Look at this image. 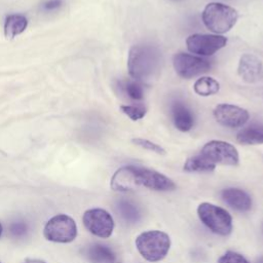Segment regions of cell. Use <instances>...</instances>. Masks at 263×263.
I'll return each instance as SVG.
<instances>
[{"instance_id": "1", "label": "cell", "mask_w": 263, "mask_h": 263, "mask_svg": "<svg viewBox=\"0 0 263 263\" xmlns=\"http://www.w3.org/2000/svg\"><path fill=\"white\" fill-rule=\"evenodd\" d=\"M161 54L159 49L152 44H137L130 47L127 58L129 75L137 79L151 77L159 68Z\"/></svg>"}, {"instance_id": "2", "label": "cell", "mask_w": 263, "mask_h": 263, "mask_svg": "<svg viewBox=\"0 0 263 263\" xmlns=\"http://www.w3.org/2000/svg\"><path fill=\"white\" fill-rule=\"evenodd\" d=\"M135 246L146 261L155 263L167 255L171 249V238L161 230H147L136 237Z\"/></svg>"}, {"instance_id": "3", "label": "cell", "mask_w": 263, "mask_h": 263, "mask_svg": "<svg viewBox=\"0 0 263 263\" xmlns=\"http://www.w3.org/2000/svg\"><path fill=\"white\" fill-rule=\"evenodd\" d=\"M237 18V11L223 3H209L202 11V21L204 26L217 34L228 32L234 27Z\"/></svg>"}, {"instance_id": "4", "label": "cell", "mask_w": 263, "mask_h": 263, "mask_svg": "<svg viewBox=\"0 0 263 263\" xmlns=\"http://www.w3.org/2000/svg\"><path fill=\"white\" fill-rule=\"evenodd\" d=\"M200 222L213 233L227 236L232 231V217L223 208L211 202H201L197 206Z\"/></svg>"}, {"instance_id": "5", "label": "cell", "mask_w": 263, "mask_h": 263, "mask_svg": "<svg viewBox=\"0 0 263 263\" xmlns=\"http://www.w3.org/2000/svg\"><path fill=\"white\" fill-rule=\"evenodd\" d=\"M78 234L76 221L66 214H57L49 218L43 227L46 240L57 243H70Z\"/></svg>"}, {"instance_id": "6", "label": "cell", "mask_w": 263, "mask_h": 263, "mask_svg": "<svg viewBox=\"0 0 263 263\" xmlns=\"http://www.w3.org/2000/svg\"><path fill=\"white\" fill-rule=\"evenodd\" d=\"M82 223L88 232L100 238L110 237L115 227L112 215L102 208L86 210L82 216Z\"/></svg>"}, {"instance_id": "7", "label": "cell", "mask_w": 263, "mask_h": 263, "mask_svg": "<svg viewBox=\"0 0 263 263\" xmlns=\"http://www.w3.org/2000/svg\"><path fill=\"white\" fill-rule=\"evenodd\" d=\"M200 154L215 165H237L239 162L237 149L225 141L213 140L208 142L202 147Z\"/></svg>"}, {"instance_id": "8", "label": "cell", "mask_w": 263, "mask_h": 263, "mask_svg": "<svg viewBox=\"0 0 263 263\" xmlns=\"http://www.w3.org/2000/svg\"><path fill=\"white\" fill-rule=\"evenodd\" d=\"M173 65L177 74L183 78H191L211 69V64L208 60L184 52L174 55Z\"/></svg>"}, {"instance_id": "9", "label": "cell", "mask_w": 263, "mask_h": 263, "mask_svg": "<svg viewBox=\"0 0 263 263\" xmlns=\"http://www.w3.org/2000/svg\"><path fill=\"white\" fill-rule=\"evenodd\" d=\"M227 43V39L220 35L193 34L187 40V48L190 52L198 55H212Z\"/></svg>"}, {"instance_id": "10", "label": "cell", "mask_w": 263, "mask_h": 263, "mask_svg": "<svg viewBox=\"0 0 263 263\" xmlns=\"http://www.w3.org/2000/svg\"><path fill=\"white\" fill-rule=\"evenodd\" d=\"M136 178L138 186H143L155 191H172L176 184L172 179L154 170L136 166Z\"/></svg>"}, {"instance_id": "11", "label": "cell", "mask_w": 263, "mask_h": 263, "mask_svg": "<svg viewBox=\"0 0 263 263\" xmlns=\"http://www.w3.org/2000/svg\"><path fill=\"white\" fill-rule=\"evenodd\" d=\"M214 117L223 126L240 127L249 120V112L235 105L220 104L214 109Z\"/></svg>"}, {"instance_id": "12", "label": "cell", "mask_w": 263, "mask_h": 263, "mask_svg": "<svg viewBox=\"0 0 263 263\" xmlns=\"http://www.w3.org/2000/svg\"><path fill=\"white\" fill-rule=\"evenodd\" d=\"M237 73L243 81L255 83L263 77V63L256 55L245 53L239 59Z\"/></svg>"}, {"instance_id": "13", "label": "cell", "mask_w": 263, "mask_h": 263, "mask_svg": "<svg viewBox=\"0 0 263 263\" xmlns=\"http://www.w3.org/2000/svg\"><path fill=\"white\" fill-rule=\"evenodd\" d=\"M110 187L117 192H127L139 188L136 178V165L119 167L112 176Z\"/></svg>"}, {"instance_id": "14", "label": "cell", "mask_w": 263, "mask_h": 263, "mask_svg": "<svg viewBox=\"0 0 263 263\" xmlns=\"http://www.w3.org/2000/svg\"><path fill=\"white\" fill-rule=\"evenodd\" d=\"M221 197L225 203L238 212H248L253 205L252 197L239 188H225L221 191Z\"/></svg>"}, {"instance_id": "15", "label": "cell", "mask_w": 263, "mask_h": 263, "mask_svg": "<svg viewBox=\"0 0 263 263\" xmlns=\"http://www.w3.org/2000/svg\"><path fill=\"white\" fill-rule=\"evenodd\" d=\"M85 257L90 263H117V256L107 245L95 242L85 250Z\"/></svg>"}, {"instance_id": "16", "label": "cell", "mask_w": 263, "mask_h": 263, "mask_svg": "<svg viewBox=\"0 0 263 263\" xmlns=\"http://www.w3.org/2000/svg\"><path fill=\"white\" fill-rule=\"evenodd\" d=\"M175 126L181 132H188L194 125V116L190 109L182 102H175L172 107Z\"/></svg>"}, {"instance_id": "17", "label": "cell", "mask_w": 263, "mask_h": 263, "mask_svg": "<svg viewBox=\"0 0 263 263\" xmlns=\"http://www.w3.org/2000/svg\"><path fill=\"white\" fill-rule=\"evenodd\" d=\"M116 211L121 219L128 224H136L142 218L141 209L128 199H120L116 203Z\"/></svg>"}, {"instance_id": "18", "label": "cell", "mask_w": 263, "mask_h": 263, "mask_svg": "<svg viewBox=\"0 0 263 263\" xmlns=\"http://www.w3.org/2000/svg\"><path fill=\"white\" fill-rule=\"evenodd\" d=\"M28 26V20L23 14H9L4 23V35L7 39H12L22 34Z\"/></svg>"}, {"instance_id": "19", "label": "cell", "mask_w": 263, "mask_h": 263, "mask_svg": "<svg viewBox=\"0 0 263 263\" xmlns=\"http://www.w3.org/2000/svg\"><path fill=\"white\" fill-rule=\"evenodd\" d=\"M236 140L245 145L263 144V125H253L243 128L237 134Z\"/></svg>"}, {"instance_id": "20", "label": "cell", "mask_w": 263, "mask_h": 263, "mask_svg": "<svg viewBox=\"0 0 263 263\" xmlns=\"http://www.w3.org/2000/svg\"><path fill=\"white\" fill-rule=\"evenodd\" d=\"M183 168H184V171L189 172V173H192V172L193 173L194 172L209 173V172H213L216 168V165L199 153L198 155L189 157L185 161Z\"/></svg>"}, {"instance_id": "21", "label": "cell", "mask_w": 263, "mask_h": 263, "mask_svg": "<svg viewBox=\"0 0 263 263\" xmlns=\"http://www.w3.org/2000/svg\"><path fill=\"white\" fill-rule=\"evenodd\" d=\"M193 88L197 95L201 97H209L219 91L220 84L216 79L209 76H203L195 81Z\"/></svg>"}, {"instance_id": "22", "label": "cell", "mask_w": 263, "mask_h": 263, "mask_svg": "<svg viewBox=\"0 0 263 263\" xmlns=\"http://www.w3.org/2000/svg\"><path fill=\"white\" fill-rule=\"evenodd\" d=\"M120 110L134 121L146 115V108L143 105H122L120 106Z\"/></svg>"}, {"instance_id": "23", "label": "cell", "mask_w": 263, "mask_h": 263, "mask_svg": "<svg viewBox=\"0 0 263 263\" xmlns=\"http://www.w3.org/2000/svg\"><path fill=\"white\" fill-rule=\"evenodd\" d=\"M132 142H133L135 145H137V146H139V147H141V148H143V149L152 151V152H154V153H156V154H159V155H165V153H166L165 149L162 148L160 145H158V144H156V143H154V142H152V141H149V140H147V139L135 138V139L132 140Z\"/></svg>"}, {"instance_id": "24", "label": "cell", "mask_w": 263, "mask_h": 263, "mask_svg": "<svg viewBox=\"0 0 263 263\" xmlns=\"http://www.w3.org/2000/svg\"><path fill=\"white\" fill-rule=\"evenodd\" d=\"M8 231H9V234L11 235V237L23 238L27 235V233L29 231V227L25 221L16 220L9 224Z\"/></svg>"}, {"instance_id": "25", "label": "cell", "mask_w": 263, "mask_h": 263, "mask_svg": "<svg viewBox=\"0 0 263 263\" xmlns=\"http://www.w3.org/2000/svg\"><path fill=\"white\" fill-rule=\"evenodd\" d=\"M127 96L136 101H140L144 98V90L142 85L137 81H128L124 85Z\"/></svg>"}, {"instance_id": "26", "label": "cell", "mask_w": 263, "mask_h": 263, "mask_svg": "<svg viewBox=\"0 0 263 263\" xmlns=\"http://www.w3.org/2000/svg\"><path fill=\"white\" fill-rule=\"evenodd\" d=\"M217 263H250V261L239 253L227 251L222 256H220Z\"/></svg>"}, {"instance_id": "27", "label": "cell", "mask_w": 263, "mask_h": 263, "mask_svg": "<svg viewBox=\"0 0 263 263\" xmlns=\"http://www.w3.org/2000/svg\"><path fill=\"white\" fill-rule=\"evenodd\" d=\"M63 4V0H47L42 4V8L46 11H52L61 7Z\"/></svg>"}, {"instance_id": "28", "label": "cell", "mask_w": 263, "mask_h": 263, "mask_svg": "<svg viewBox=\"0 0 263 263\" xmlns=\"http://www.w3.org/2000/svg\"><path fill=\"white\" fill-rule=\"evenodd\" d=\"M23 263H46L44 260L41 259H35V258H28Z\"/></svg>"}, {"instance_id": "29", "label": "cell", "mask_w": 263, "mask_h": 263, "mask_svg": "<svg viewBox=\"0 0 263 263\" xmlns=\"http://www.w3.org/2000/svg\"><path fill=\"white\" fill-rule=\"evenodd\" d=\"M256 263H263V256H262V257H260V258L256 261Z\"/></svg>"}, {"instance_id": "30", "label": "cell", "mask_w": 263, "mask_h": 263, "mask_svg": "<svg viewBox=\"0 0 263 263\" xmlns=\"http://www.w3.org/2000/svg\"><path fill=\"white\" fill-rule=\"evenodd\" d=\"M2 233H3V226H2V224L0 223V237H1Z\"/></svg>"}, {"instance_id": "31", "label": "cell", "mask_w": 263, "mask_h": 263, "mask_svg": "<svg viewBox=\"0 0 263 263\" xmlns=\"http://www.w3.org/2000/svg\"><path fill=\"white\" fill-rule=\"evenodd\" d=\"M0 263H1V262H0Z\"/></svg>"}]
</instances>
